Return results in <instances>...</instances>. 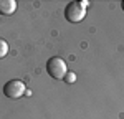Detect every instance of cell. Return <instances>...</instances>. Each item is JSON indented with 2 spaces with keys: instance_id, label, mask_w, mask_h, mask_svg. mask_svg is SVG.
Listing matches in <instances>:
<instances>
[{
  "instance_id": "obj_5",
  "label": "cell",
  "mask_w": 124,
  "mask_h": 119,
  "mask_svg": "<svg viewBox=\"0 0 124 119\" xmlns=\"http://www.w3.org/2000/svg\"><path fill=\"white\" fill-rule=\"evenodd\" d=\"M8 55V43L3 38H0V58H5Z\"/></svg>"
},
{
  "instance_id": "obj_6",
  "label": "cell",
  "mask_w": 124,
  "mask_h": 119,
  "mask_svg": "<svg viewBox=\"0 0 124 119\" xmlns=\"http://www.w3.org/2000/svg\"><path fill=\"white\" fill-rule=\"evenodd\" d=\"M65 81H66L68 84L75 83V81H76V73H73V71H68V73H66V76H65Z\"/></svg>"
},
{
  "instance_id": "obj_7",
  "label": "cell",
  "mask_w": 124,
  "mask_h": 119,
  "mask_svg": "<svg viewBox=\"0 0 124 119\" xmlns=\"http://www.w3.org/2000/svg\"><path fill=\"white\" fill-rule=\"evenodd\" d=\"M121 7H123V10H124V0H123V3H121Z\"/></svg>"
},
{
  "instance_id": "obj_2",
  "label": "cell",
  "mask_w": 124,
  "mask_h": 119,
  "mask_svg": "<svg viewBox=\"0 0 124 119\" xmlns=\"http://www.w3.org/2000/svg\"><path fill=\"white\" fill-rule=\"evenodd\" d=\"M86 17V8L81 5V2H70L65 8V18L70 23H79Z\"/></svg>"
},
{
  "instance_id": "obj_3",
  "label": "cell",
  "mask_w": 124,
  "mask_h": 119,
  "mask_svg": "<svg viewBox=\"0 0 124 119\" xmlns=\"http://www.w3.org/2000/svg\"><path fill=\"white\" fill-rule=\"evenodd\" d=\"M25 91H27L25 83L20 81V79H12L3 86V94L8 99H20L25 94Z\"/></svg>"
},
{
  "instance_id": "obj_1",
  "label": "cell",
  "mask_w": 124,
  "mask_h": 119,
  "mask_svg": "<svg viewBox=\"0 0 124 119\" xmlns=\"http://www.w3.org/2000/svg\"><path fill=\"white\" fill-rule=\"evenodd\" d=\"M46 71L50 73V76L55 79H65L68 73V68H66V63L65 60L60 58V56H53V58L48 60L46 63Z\"/></svg>"
},
{
  "instance_id": "obj_4",
  "label": "cell",
  "mask_w": 124,
  "mask_h": 119,
  "mask_svg": "<svg viewBox=\"0 0 124 119\" xmlns=\"http://www.w3.org/2000/svg\"><path fill=\"white\" fill-rule=\"evenodd\" d=\"M17 10V2L15 0H0V15L8 17Z\"/></svg>"
}]
</instances>
